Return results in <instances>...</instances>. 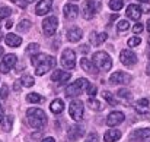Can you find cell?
<instances>
[{
  "instance_id": "obj_45",
  "label": "cell",
  "mask_w": 150,
  "mask_h": 142,
  "mask_svg": "<svg viewBox=\"0 0 150 142\" xmlns=\"http://www.w3.org/2000/svg\"><path fill=\"white\" fill-rule=\"evenodd\" d=\"M12 27H13V22H12V21H7V22H6V28H7V29H10Z\"/></svg>"
},
{
  "instance_id": "obj_43",
  "label": "cell",
  "mask_w": 150,
  "mask_h": 142,
  "mask_svg": "<svg viewBox=\"0 0 150 142\" xmlns=\"http://www.w3.org/2000/svg\"><path fill=\"white\" fill-rule=\"evenodd\" d=\"M21 88H22L21 81H16V82H15V85H13V90H15V91H21Z\"/></svg>"
},
{
  "instance_id": "obj_49",
  "label": "cell",
  "mask_w": 150,
  "mask_h": 142,
  "mask_svg": "<svg viewBox=\"0 0 150 142\" xmlns=\"http://www.w3.org/2000/svg\"><path fill=\"white\" fill-rule=\"evenodd\" d=\"M147 31L150 32V19H149V22H147Z\"/></svg>"
},
{
  "instance_id": "obj_12",
  "label": "cell",
  "mask_w": 150,
  "mask_h": 142,
  "mask_svg": "<svg viewBox=\"0 0 150 142\" xmlns=\"http://www.w3.org/2000/svg\"><path fill=\"white\" fill-rule=\"evenodd\" d=\"M124 119H125V116H124L122 111H112V113H109L108 117H106V125L111 126V128H114V126L121 125V123L124 122Z\"/></svg>"
},
{
  "instance_id": "obj_19",
  "label": "cell",
  "mask_w": 150,
  "mask_h": 142,
  "mask_svg": "<svg viewBox=\"0 0 150 142\" xmlns=\"http://www.w3.org/2000/svg\"><path fill=\"white\" fill-rule=\"evenodd\" d=\"M85 135V129L82 128V126H71L70 128V131L67 132V138L70 139V141H77L79 138H82Z\"/></svg>"
},
{
  "instance_id": "obj_22",
  "label": "cell",
  "mask_w": 150,
  "mask_h": 142,
  "mask_svg": "<svg viewBox=\"0 0 150 142\" xmlns=\"http://www.w3.org/2000/svg\"><path fill=\"white\" fill-rule=\"evenodd\" d=\"M4 43L9 46V47H19L22 44V38L18 37L16 34H7L4 37Z\"/></svg>"
},
{
  "instance_id": "obj_18",
  "label": "cell",
  "mask_w": 150,
  "mask_h": 142,
  "mask_svg": "<svg viewBox=\"0 0 150 142\" xmlns=\"http://www.w3.org/2000/svg\"><path fill=\"white\" fill-rule=\"evenodd\" d=\"M80 67H82L85 72H88V73H92V75H96V73H98V67L93 65L92 60H89V59H86V57L80 59Z\"/></svg>"
},
{
  "instance_id": "obj_5",
  "label": "cell",
  "mask_w": 150,
  "mask_h": 142,
  "mask_svg": "<svg viewBox=\"0 0 150 142\" xmlns=\"http://www.w3.org/2000/svg\"><path fill=\"white\" fill-rule=\"evenodd\" d=\"M69 114L73 120L76 122H80L83 119V114H85V107H83V101L80 100H73L69 105Z\"/></svg>"
},
{
  "instance_id": "obj_16",
  "label": "cell",
  "mask_w": 150,
  "mask_h": 142,
  "mask_svg": "<svg viewBox=\"0 0 150 142\" xmlns=\"http://www.w3.org/2000/svg\"><path fill=\"white\" fill-rule=\"evenodd\" d=\"M51 7H52V0H41V1H38V4L35 7V13L40 16H44L50 12Z\"/></svg>"
},
{
  "instance_id": "obj_42",
  "label": "cell",
  "mask_w": 150,
  "mask_h": 142,
  "mask_svg": "<svg viewBox=\"0 0 150 142\" xmlns=\"http://www.w3.org/2000/svg\"><path fill=\"white\" fill-rule=\"evenodd\" d=\"M10 1H13L15 4H18V6H21V7H25V6H26V3H25L23 0H10Z\"/></svg>"
},
{
  "instance_id": "obj_50",
  "label": "cell",
  "mask_w": 150,
  "mask_h": 142,
  "mask_svg": "<svg viewBox=\"0 0 150 142\" xmlns=\"http://www.w3.org/2000/svg\"><path fill=\"white\" fill-rule=\"evenodd\" d=\"M137 1H143V3H149L150 0H137Z\"/></svg>"
},
{
  "instance_id": "obj_13",
  "label": "cell",
  "mask_w": 150,
  "mask_h": 142,
  "mask_svg": "<svg viewBox=\"0 0 150 142\" xmlns=\"http://www.w3.org/2000/svg\"><path fill=\"white\" fill-rule=\"evenodd\" d=\"M70 78H71L70 72H64V70H60V69H55L51 73V81H54L57 84H66V82L70 81Z\"/></svg>"
},
{
  "instance_id": "obj_11",
  "label": "cell",
  "mask_w": 150,
  "mask_h": 142,
  "mask_svg": "<svg viewBox=\"0 0 150 142\" xmlns=\"http://www.w3.org/2000/svg\"><path fill=\"white\" fill-rule=\"evenodd\" d=\"M150 139V128H143V129H137L130 135V141L131 142H142V141H149Z\"/></svg>"
},
{
  "instance_id": "obj_39",
  "label": "cell",
  "mask_w": 150,
  "mask_h": 142,
  "mask_svg": "<svg viewBox=\"0 0 150 142\" xmlns=\"http://www.w3.org/2000/svg\"><path fill=\"white\" fill-rule=\"evenodd\" d=\"M142 31H143V24L137 22V24L133 27V32H134V34H140Z\"/></svg>"
},
{
  "instance_id": "obj_15",
  "label": "cell",
  "mask_w": 150,
  "mask_h": 142,
  "mask_svg": "<svg viewBox=\"0 0 150 142\" xmlns=\"http://www.w3.org/2000/svg\"><path fill=\"white\" fill-rule=\"evenodd\" d=\"M79 16V7L73 3H67L64 6V18L67 21H73Z\"/></svg>"
},
{
  "instance_id": "obj_29",
  "label": "cell",
  "mask_w": 150,
  "mask_h": 142,
  "mask_svg": "<svg viewBox=\"0 0 150 142\" xmlns=\"http://www.w3.org/2000/svg\"><path fill=\"white\" fill-rule=\"evenodd\" d=\"M42 100H44V98L38 94V93H29V94L26 95V101H28V103H32V104H38V103H41Z\"/></svg>"
},
{
  "instance_id": "obj_1",
  "label": "cell",
  "mask_w": 150,
  "mask_h": 142,
  "mask_svg": "<svg viewBox=\"0 0 150 142\" xmlns=\"http://www.w3.org/2000/svg\"><path fill=\"white\" fill-rule=\"evenodd\" d=\"M31 63H32V66L35 69V75L37 76H42L48 70H51L52 67H55L57 60H55L54 56H48V54H44V53H38V54H34L32 56Z\"/></svg>"
},
{
  "instance_id": "obj_20",
  "label": "cell",
  "mask_w": 150,
  "mask_h": 142,
  "mask_svg": "<svg viewBox=\"0 0 150 142\" xmlns=\"http://www.w3.org/2000/svg\"><path fill=\"white\" fill-rule=\"evenodd\" d=\"M125 15H127L130 19H133V21H139L140 16H142V9H140L137 4H130V6H127Z\"/></svg>"
},
{
  "instance_id": "obj_10",
  "label": "cell",
  "mask_w": 150,
  "mask_h": 142,
  "mask_svg": "<svg viewBox=\"0 0 150 142\" xmlns=\"http://www.w3.org/2000/svg\"><path fill=\"white\" fill-rule=\"evenodd\" d=\"M120 60L122 65L125 66H133L134 63H137V56L133 50H128V48H124L121 53H120Z\"/></svg>"
},
{
  "instance_id": "obj_7",
  "label": "cell",
  "mask_w": 150,
  "mask_h": 142,
  "mask_svg": "<svg viewBox=\"0 0 150 142\" xmlns=\"http://www.w3.org/2000/svg\"><path fill=\"white\" fill-rule=\"evenodd\" d=\"M57 27H58V19H57L55 16H48V18H45L44 22H42V31H44V34H45L47 37H51V35L55 34Z\"/></svg>"
},
{
  "instance_id": "obj_32",
  "label": "cell",
  "mask_w": 150,
  "mask_h": 142,
  "mask_svg": "<svg viewBox=\"0 0 150 142\" xmlns=\"http://www.w3.org/2000/svg\"><path fill=\"white\" fill-rule=\"evenodd\" d=\"M109 7L115 12L121 10L124 7V0H109Z\"/></svg>"
},
{
  "instance_id": "obj_2",
  "label": "cell",
  "mask_w": 150,
  "mask_h": 142,
  "mask_svg": "<svg viewBox=\"0 0 150 142\" xmlns=\"http://www.w3.org/2000/svg\"><path fill=\"white\" fill-rule=\"evenodd\" d=\"M26 119L28 123L34 128V129H42L47 125V114L44 113V110L38 108V107H31L26 111Z\"/></svg>"
},
{
  "instance_id": "obj_24",
  "label": "cell",
  "mask_w": 150,
  "mask_h": 142,
  "mask_svg": "<svg viewBox=\"0 0 150 142\" xmlns=\"http://www.w3.org/2000/svg\"><path fill=\"white\" fill-rule=\"evenodd\" d=\"M106 32H92L91 34V43L93 46H100L105 40H106Z\"/></svg>"
},
{
  "instance_id": "obj_34",
  "label": "cell",
  "mask_w": 150,
  "mask_h": 142,
  "mask_svg": "<svg viewBox=\"0 0 150 142\" xmlns=\"http://www.w3.org/2000/svg\"><path fill=\"white\" fill-rule=\"evenodd\" d=\"M38 51H40V44H37V43H32V44H29L28 48H26V53L28 54H38Z\"/></svg>"
},
{
  "instance_id": "obj_37",
  "label": "cell",
  "mask_w": 150,
  "mask_h": 142,
  "mask_svg": "<svg viewBox=\"0 0 150 142\" xmlns=\"http://www.w3.org/2000/svg\"><path fill=\"white\" fill-rule=\"evenodd\" d=\"M118 97L124 98V100H131V93L128 90H120L118 91Z\"/></svg>"
},
{
  "instance_id": "obj_3",
  "label": "cell",
  "mask_w": 150,
  "mask_h": 142,
  "mask_svg": "<svg viewBox=\"0 0 150 142\" xmlns=\"http://www.w3.org/2000/svg\"><path fill=\"white\" fill-rule=\"evenodd\" d=\"M92 62L98 67V70H102V72H108L112 67V59L106 51H96L92 57Z\"/></svg>"
},
{
  "instance_id": "obj_6",
  "label": "cell",
  "mask_w": 150,
  "mask_h": 142,
  "mask_svg": "<svg viewBox=\"0 0 150 142\" xmlns=\"http://www.w3.org/2000/svg\"><path fill=\"white\" fill-rule=\"evenodd\" d=\"M100 9V4L99 3H96V1H93V0H86L85 3H83V6H82V13H83V18L85 19H92L93 16H95V13L98 12Z\"/></svg>"
},
{
  "instance_id": "obj_25",
  "label": "cell",
  "mask_w": 150,
  "mask_h": 142,
  "mask_svg": "<svg viewBox=\"0 0 150 142\" xmlns=\"http://www.w3.org/2000/svg\"><path fill=\"white\" fill-rule=\"evenodd\" d=\"M149 105H150V100L149 98H140L136 101V110L143 113V111H147L149 110Z\"/></svg>"
},
{
  "instance_id": "obj_48",
  "label": "cell",
  "mask_w": 150,
  "mask_h": 142,
  "mask_svg": "<svg viewBox=\"0 0 150 142\" xmlns=\"http://www.w3.org/2000/svg\"><path fill=\"white\" fill-rule=\"evenodd\" d=\"M146 73L150 76V54H149V63H147V72H146Z\"/></svg>"
},
{
  "instance_id": "obj_33",
  "label": "cell",
  "mask_w": 150,
  "mask_h": 142,
  "mask_svg": "<svg viewBox=\"0 0 150 142\" xmlns=\"http://www.w3.org/2000/svg\"><path fill=\"white\" fill-rule=\"evenodd\" d=\"M117 28H118V31H120V32H125V31H128V29H130V22H128V21H125V19H122V21H120V22H118Z\"/></svg>"
},
{
  "instance_id": "obj_28",
  "label": "cell",
  "mask_w": 150,
  "mask_h": 142,
  "mask_svg": "<svg viewBox=\"0 0 150 142\" xmlns=\"http://www.w3.org/2000/svg\"><path fill=\"white\" fill-rule=\"evenodd\" d=\"M102 97H103V100H105V101H106L109 105H117V104H118L117 98L111 94L109 91H102Z\"/></svg>"
},
{
  "instance_id": "obj_52",
  "label": "cell",
  "mask_w": 150,
  "mask_h": 142,
  "mask_svg": "<svg viewBox=\"0 0 150 142\" xmlns=\"http://www.w3.org/2000/svg\"><path fill=\"white\" fill-rule=\"evenodd\" d=\"M1 38H3V34H1V31H0V41H1Z\"/></svg>"
},
{
  "instance_id": "obj_44",
  "label": "cell",
  "mask_w": 150,
  "mask_h": 142,
  "mask_svg": "<svg viewBox=\"0 0 150 142\" xmlns=\"http://www.w3.org/2000/svg\"><path fill=\"white\" fill-rule=\"evenodd\" d=\"M3 117H4V110H3V105L0 104V123H1V120H3Z\"/></svg>"
},
{
  "instance_id": "obj_23",
  "label": "cell",
  "mask_w": 150,
  "mask_h": 142,
  "mask_svg": "<svg viewBox=\"0 0 150 142\" xmlns=\"http://www.w3.org/2000/svg\"><path fill=\"white\" fill-rule=\"evenodd\" d=\"M50 110L54 113V114H60V113L64 110V101L60 100V98H55L54 101H51Z\"/></svg>"
},
{
  "instance_id": "obj_17",
  "label": "cell",
  "mask_w": 150,
  "mask_h": 142,
  "mask_svg": "<svg viewBox=\"0 0 150 142\" xmlns=\"http://www.w3.org/2000/svg\"><path fill=\"white\" fill-rule=\"evenodd\" d=\"M83 37V31L77 27H71L69 31H67V40L70 43H79Z\"/></svg>"
},
{
  "instance_id": "obj_8",
  "label": "cell",
  "mask_w": 150,
  "mask_h": 142,
  "mask_svg": "<svg viewBox=\"0 0 150 142\" xmlns=\"http://www.w3.org/2000/svg\"><path fill=\"white\" fill-rule=\"evenodd\" d=\"M61 65L66 69H73L76 66V53L71 48H66L61 54Z\"/></svg>"
},
{
  "instance_id": "obj_27",
  "label": "cell",
  "mask_w": 150,
  "mask_h": 142,
  "mask_svg": "<svg viewBox=\"0 0 150 142\" xmlns=\"http://www.w3.org/2000/svg\"><path fill=\"white\" fill-rule=\"evenodd\" d=\"M88 105H89V108H91V110H95V111H100V110H103L102 103L98 101V100H95V98H89V100H88Z\"/></svg>"
},
{
  "instance_id": "obj_51",
  "label": "cell",
  "mask_w": 150,
  "mask_h": 142,
  "mask_svg": "<svg viewBox=\"0 0 150 142\" xmlns=\"http://www.w3.org/2000/svg\"><path fill=\"white\" fill-rule=\"evenodd\" d=\"M1 56H3V48L0 47V57H1Z\"/></svg>"
},
{
  "instance_id": "obj_30",
  "label": "cell",
  "mask_w": 150,
  "mask_h": 142,
  "mask_svg": "<svg viewBox=\"0 0 150 142\" xmlns=\"http://www.w3.org/2000/svg\"><path fill=\"white\" fill-rule=\"evenodd\" d=\"M31 21H28V19H22L21 22H19V25H18V31L19 32H28L29 29H31Z\"/></svg>"
},
{
  "instance_id": "obj_54",
  "label": "cell",
  "mask_w": 150,
  "mask_h": 142,
  "mask_svg": "<svg viewBox=\"0 0 150 142\" xmlns=\"http://www.w3.org/2000/svg\"><path fill=\"white\" fill-rule=\"evenodd\" d=\"M149 46H150V38H149Z\"/></svg>"
},
{
  "instance_id": "obj_36",
  "label": "cell",
  "mask_w": 150,
  "mask_h": 142,
  "mask_svg": "<svg viewBox=\"0 0 150 142\" xmlns=\"http://www.w3.org/2000/svg\"><path fill=\"white\" fill-rule=\"evenodd\" d=\"M10 13H12V10H10L9 7H0V21H1V19L9 18V16H10Z\"/></svg>"
},
{
  "instance_id": "obj_41",
  "label": "cell",
  "mask_w": 150,
  "mask_h": 142,
  "mask_svg": "<svg viewBox=\"0 0 150 142\" xmlns=\"http://www.w3.org/2000/svg\"><path fill=\"white\" fill-rule=\"evenodd\" d=\"M7 97V87L6 85H3L1 87V90H0V100H4Z\"/></svg>"
},
{
  "instance_id": "obj_35",
  "label": "cell",
  "mask_w": 150,
  "mask_h": 142,
  "mask_svg": "<svg viewBox=\"0 0 150 142\" xmlns=\"http://www.w3.org/2000/svg\"><path fill=\"white\" fill-rule=\"evenodd\" d=\"M140 43H142V38H140V37H133V38H130V40L127 41L128 47H137Z\"/></svg>"
},
{
  "instance_id": "obj_46",
  "label": "cell",
  "mask_w": 150,
  "mask_h": 142,
  "mask_svg": "<svg viewBox=\"0 0 150 142\" xmlns=\"http://www.w3.org/2000/svg\"><path fill=\"white\" fill-rule=\"evenodd\" d=\"M42 142H55V139H54V138H51V136H48V138H45Z\"/></svg>"
},
{
  "instance_id": "obj_26",
  "label": "cell",
  "mask_w": 150,
  "mask_h": 142,
  "mask_svg": "<svg viewBox=\"0 0 150 142\" xmlns=\"http://www.w3.org/2000/svg\"><path fill=\"white\" fill-rule=\"evenodd\" d=\"M1 126H3V131H4V132H10V131H12V126H13V116H6V117H3Z\"/></svg>"
},
{
  "instance_id": "obj_31",
  "label": "cell",
  "mask_w": 150,
  "mask_h": 142,
  "mask_svg": "<svg viewBox=\"0 0 150 142\" xmlns=\"http://www.w3.org/2000/svg\"><path fill=\"white\" fill-rule=\"evenodd\" d=\"M21 84H22L23 87H28V88H29V87H32V85L35 84V79H34L31 75L26 73V75H23V76L21 78Z\"/></svg>"
},
{
  "instance_id": "obj_40",
  "label": "cell",
  "mask_w": 150,
  "mask_h": 142,
  "mask_svg": "<svg viewBox=\"0 0 150 142\" xmlns=\"http://www.w3.org/2000/svg\"><path fill=\"white\" fill-rule=\"evenodd\" d=\"M85 142H99V136H98L96 133H91V135L86 138Z\"/></svg>"
},
{
  "instance_id": "obj_53",
  "label": "cell",
  "mask_w": 150,
  "mask_h": 142,
  "mask_svg": "<svg viewBox=\"0 0 150 142\" xmlns=\"http://www.w3.org/2000/svg\"><path fill=\"white\" fill-rule=\"evenodd\" d=\"M31 1H35V0H26V3H31Z\"/></svg>"
},
{
  "instance_id": "obj_14",
  "label": "cell",
  "mask_w": 150,
  "mask_h": 142,
  "mask_svg": "<svg viewBox=\"0 0 150 142\" xmlns=\"http://www.w3.org/2000/svg\"><path fill=\"white\" fill-rule=\"evenodd\" d=\"M131 81V76L124 73V72H114L111 76H109V82L111 84H115V85H120V84H130Z\"/></svg>"
},
{
  "instance_id": "obj_4",
  "label": "cell",
  "mask_w": 150,
  "mask_h": 142,
  "mask_svg": "<svg viewBox=\"0 0 150 142\" xmlns=\"http://www.w3.org/2000/svg\"><path fill=\"white\" fill-rule=\"evenodd\" d=\"M88 85H89L88 79H85V78H79L77 81H74L73 84H70V85L67 87V90H66V95H67V97H70V98L79 97L83 91H86Z\"/></svg>"
},
{
  "instance_id": "obj_9",
  "label": "cell",
  "mask_w": 150,
  "mask_h": 142,
  "mask_svg": "<svg viewBox=\"0 0 150 142\" xmlns=\"http://www.w3.org/2000/svg\"><path fill=\"white\" fill-rule=\"evenodd\" d=\"M16 60H18V57L15 56V54H4L3 56V59L0 60V72L1 73H7V72H10L12 70V67L16 65Z\"/></svg>"
},
{
  "instance_id": "obj_47",
  "label": "cell",
  "mask_w": 150,
  "mask_h": 142,
  "mask_svg": "<svg viewBox=\"0 0 150 142\" xmlns=\"http://www.w3.org/2000/svg\"><path fill=\"white\" fill-rule=\"evenodd\" d=\"M80 51H82V53H88V46H82V47H80Z\"/></svg>"
},
{
  "instance_id": "obj_38",
  "label": "cell",
  "mask_w": 150,
  "mask_h": 142,
  "mask_svg": "<svg viewBox=\"0 0 150 142\" xmlns=\"http://www.w3.org/2000/svg\"><path fill=\"white\" fill-rule=\"evenodd\" d=\"M86 93H88V95H89V98H93V97L96 95V87L89 84L88 88H86Z\"/></svg>"
},
{
  "instance_id": "obj_21",
  "label": "cell",
  "mask_w": 150,
  "mask_h": 142,
  "mask_svg": "<svg viewBox=\"0 0 150 142\" xmlns=\"http://www.w3.org/2000/svg\"><path fill=\"white\" fill-rule=\"evenodd\" d=\"M121 138V132L118 129H109L103 135V142H117Z\"/></svg>"
}]
</instances>
